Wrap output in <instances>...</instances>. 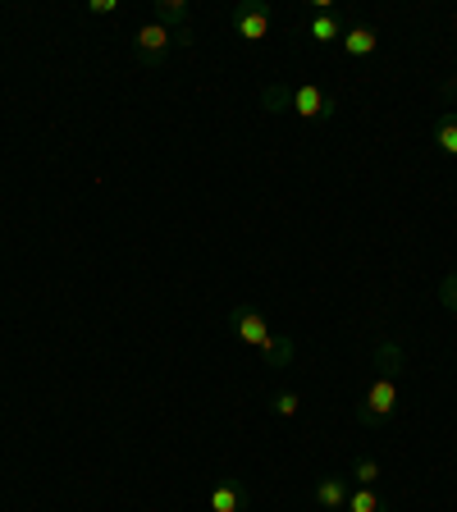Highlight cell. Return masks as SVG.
<instances>
[{
	"label": "cell",
	"mask_w": 457,
	"mask_h": 512,
	"mask_svg": "<svg viewBox=\"0 0 457 512\" xmlns=\"http://www.w3.org/2000/svg\"><path fill=\"white\" fill-rule=\"evenodd\" d=\"M398 398H403V348L384 339L375 348V375L366 384L362 403H357V421L366 430H380L389 426V416L398 412Z\"/></svg>",
	"instance_id": "6da1fadb"
},
{
	"label": "cell",
	"mask_w": 457,
	"mask_h": 512,
	"mask_svg": "<svg viewBox=\"0 0 457 512\" xmlns=\"http://www.w3.org/2000/svg\"><path fill=\"white\" fill-rule=\"evenodd\" d=\"M229 330H234L238 339L247 343V348H256L261 357H270L275 366H284L288 357H293V343H288V339H275V330H270L266 311H256L252 302L234 307V316H229Z\"/></svg>",
	"instance_id": "7a4b0ae2"
},
{
	"label": "cell",
	"mask_w": 457,
	"mask_h": 512,
	"mask_svg": "<svg viewBox=\"0 0 457 512\" xmlns=\"http://www.w3.org/2000/svg\"><path fill=\"white\" fill-rule=\"evenodd\" d=\"M288 110H293V115H302V119L325 124V119L339 115V96L325 92V87H316V83H302V87H293V92H288Z\"/></svg>",
	"instance_id": "3957f363"
},
{
	"label": "cell",
	"mask_w": 457,
	"mask_h": 512,
	"mask_svg": "<svg viewBox=\"0 0 457 512\" xmlns=\"http://www.w3.org/2000/svg\"><path fill=\"white\" fill-rule=\"evenodd\" d=\"M170 46H174V32H170V28H160L156 19L142 23V28L133 32V55H138L142 69H156V64H165Z\"/></svg>",
	"instance_id": "277c9868"
},
{
	"label": "cell",
	"mask_w": 457,
	"mask_h": 512,
	"mask_svg": "<svg viewBox=\"0 0 457 512\" xmlns=\"http://www.w3.org/2000/svg\"><path fill=\"white\" fill-rule=\"evenodd\" d=\"M270 23H275V14H270L266 0H247V5H238V10H234V32L243 37L247 46L266 42V37H270Z\"/></svg>",
	"instance_id": "5b68a950"
},
{
	"label": "cell",
	"mask_w": 457,
	"mask_h": 512,
	"mask_svg": "<svg viewBox=\"0 0 457 512\" xmlns=\"http://www.w3.org/2000/svg\"><path fill=\"white\" fill-rule=\"evenodd\" d=\"M348 494H352V485L343 476H320L316 480V503L325 512H339V508H348Z\"/></svg>",
	"instance_id": "8992f818"
},
{
	"label": "cell",
	"mask_w": 457,
	"mask_h": 512,
	"mask_svg": "<svg viewBox=\"0 0 457 512\" xmlns=\"http://www.w3.org/2000/svg\"><path fill=\"white\" fill-rule=\"evenodd\" d=\"M375 46H380L375 28H366V23H352V28H343V51H348L352 60H371Z\"/></svg>",
	"instance_id": "52a82bcc"
},
{
	"label": "cell",
	"mask_w": 457,
	"mask_h": 512,
	"mask_svg": "<svg viewBox=\"0 0 457 512\" xmlns=\"http://www.w3.org/2000/svg\"><path fill=\"white\" fill-rule=\"evenodd\" d=\"M206 503H211V512H247V490L238 480H220Z\"/></svg>",
	"instance_id": "ba28073f"
},
{
	"label": "cell",
	"mask_w": 457,
	"mask_h": 512,
	"mask_svg": "<svg viewBox=\"0 0 457 512\" xmlns=\"http://www.w3.org/2000/svg\"><path fill=\"white\" fill-rule=\"evenodd\" d=\"M307 37H311V42H320V46L343 42V19H339V14H330V10L316 14V19L307 23Z\"/></svg>",
	"instance_id": "9c48e42d"
},
{
	"label": "cell",
	"mask_w": 457,
	"mask_h": 512,
	"mask_svg": "<svg viewBox=\"0 0 457 512\" xmlns=\"http://www.w3.org/2000/svg\"><path fill=\"white\" fill-rule=\"evenodd\" d=\"M156 23L160 28H170L174 37L188 32V5H183V0H156Z\"/></svg>",
	"instance_id": "30bf717a"
},
{
	"label": "cell",
	"mask_w": 457,
	"mask_h": 512,
	"mask_svg": "<svg viewBox=\"0 0 457 512\" xmlns=\"http://www.w3.org/2000/svg\"><path fill=\"white\" fill-rule=\"evenodd\" d=\"M435 147L457 160V115H448V110L435 119Z\"/></svg>",
	"instance_id": "8fae6325"
},
{
	"label": "cell",
	"mask_w": 457,
	"mask_h": 512,
	"mask_svg": "<svg viewBox=\"0 0 457 512\" xmlns=\"http://www.w3.org/2000/svg\"><path fill=\"white\" fill-rule=\"evenodd\" d=\"M348 476H352V485H357V490H375L384 471H380V462H375V458H357Z\"/></svg>",
	"instance_id": "7c38bea8"
},
{
	"label": "cell",
	"mask_w": 457,
	"mask_h": 512,
	"mask_svg": "<svg viewBox=\"0 0 457 512\" xmlns=\"http://www.w3.org/2000/svg\"><path fill=\"white\" fill-rule=\"evenodd\" d=\"M348 512H389V503H384L375 490H357V485H352V494H348Z\"/></svg>",
	"instance_id": "4fadbf2b"
},
{
	"label": "cell",
	"mask_w": 457,
	"mask_h": 512,
	"mask_svg": "<svg viewBox=\"0 0 457 512\" xmlns=\"http://www.w3.org/2000/svg\"><path fill=\"white\" fill-rule=\"evenodd\" d=\"M302 412V394L298 389H279L275 394V416H298Z\"/></svg>",
	"instance_id": "5bb4252c"
},
{
	"label": "cell",
	"mask_w": 457,
	"mask_h": 512,
	"mask_svg": "<svg viewBox=\"0 0 457 512\" xmlns=\"http://www.w3.org/2000/svg\"><path fill=\"white\" fill-rule=\"evenodd\" d=\"M439 307L457 311V270H453V275H444V279H439Z\"/></svg>",
	"instance_id": "9a60e30c"
},
{
	"label": "cell",
	"mask_w": 457,
	"mask_h": 512,
	"mask_svg": "<svg viewBox=\"0 0 457 512\" xmlns=\"http://www.w3.org/2000/svg\"><path fill=\"white\" fill-rule=\"evenodd\" d=\"M439 92H444V101H448V115H457V78H448Z\"/></svg>",
	"instance_id": "2e32d148"
},
{
	"label": "cell",
	"mask_w": 457,
	"mask_h": 512,
	"mask_svg": "<svg viewBox=\"0 0 457 512\" xmlns=\"http://www.w3.org/2000/svg\"><path fill=\"white\" fill-rule=\"evenodd\" d=\"M87 10H92V14H115V10H119V0H92Z\"/></svg>",
	"instance_id": "e0dca14e"
}]
</instances>
